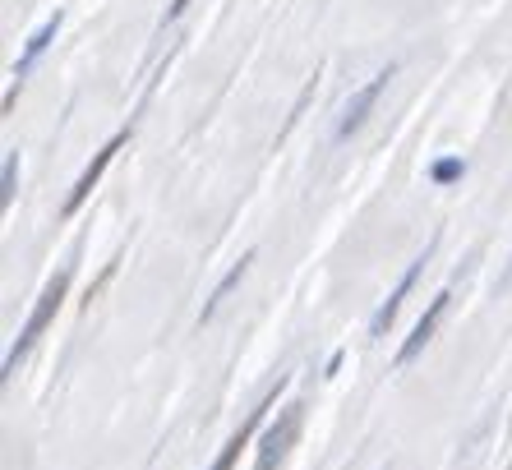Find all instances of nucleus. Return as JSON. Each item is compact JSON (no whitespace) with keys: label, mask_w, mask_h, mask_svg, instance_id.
Here are the masks:
<instances>
[{"label":"nucleus","mask_w":512,"mask_h":470,"mask_svg":"<svg viewBox=\"0 0 512 470\" xmlns=\"http://www.w3.org/2000/svg\"><path fill=\"white\" fill-rule=\"evenodd\" d=\"M70 282H74V268H60L56 277H51L47 286H42V295H37V305H33V314H28V323L19 328V341L10 346V355H5V378L19 369V360H24L28 351H33V341L47 332V323L56 318V309H60V300H65V291H70Z\"/></svg>","instance_id":"f257e3e1"},{"label":"nucleus","mask_w":512,"mask_h":470,"mask_svg":"<svg viewBox=\"0 0 512 470\" xmlns=\"http://www.w3.org/2000/svg\"><path fill=\"white\" fill-rule=\"evenodd\" d=\"M300 424H305V401H286L282 411H277V420L263 429L254 470H277L282 466L286 452H291V443H296V434H300Z\"/></svg>","instance_id":"f03ea898"},{"label":"nucleus","mask_w":512,"mask_h":470,"mask_svg":"<svg viewBox=\"0 0 512 470\" xmlns=\"http://www.w3.org/2000/svg\"><path fill=\"white\" fill-rule=\"evenodd\" d=\"M125 143H130V125H125V130H120V134H111V143H107V148H102V153H97L93 162L84 166V176L74 180L70 199H65V217H74V212L84 208V203H88V194H93V185H97V180H102V171H107V166L116 162V153H120V148H125Z\"/></svg>","instance_id":"7ed1b4c3"},{"label":"nucleus","mask_w":512,"mask_h":470,"mask_svg":"<svg viewBox=\"0 0 512 470\" xmlns=\"http://www.w3.org/2000/svg\"><path fill=\"white\" fill-rule=\"evenodd\" d=\"M388 79H393V70H379L374 74L360 93H351V102H346V111H342V120H337V139H351V134L370 120V111H374V102H379V93L388 88Z\"/></svg>","instance_id":"20e7f679"},{"label":"nucleus","mask_w":512,"mask_h":470,"mask_svg":"<svg viewBox=\"0 0 512 470\" xmlns=\"http://www.w3.org/2000/svg\"><path fill=\"white\" fill-rule=\"evenodd\" d=\"M448 305H453V291H439L434 300H429V309L420 314V323L411 328V337L402 341V351H397V365H411V360L425 351L429 341H434V332H439V318L448 314Z\"/></svg>","instance_id":"39448f33"},{"label":"nucleus","mask_w":512,"mask_h":470,"mask_svg":"<svg viewBox=\"0 0 512 470\" xmlns=\"http://www.w3.org/2000/svg\"><path fill=\"white\" fill-rule=\"evenodd\" d=\"M282 388H286V378H277V388L268 392V397H263V406H259V411H254L250 420H245V424H240V429H236V434H231V443L222 447V457H217L208 470H231V466H236V457H240V452H245V447H250L254 429H259V424H263V415H268V411H273V406H277V397H282Z\"/></svg>","instance_id":"423d86ee"},{"label":"nucleus","mask_w":512,"mask_h":470,"mask_svg":"<svg viewBox=\"0 0 512 470\" xmlns=\"http://www.w3.org/2000/svg\"><path fill=\"white\" fill-rule=\"evenodd\" d=\"M420 268H425V254H420V259L402 272V282L393 286V295H388V300H383V305H379V314H374V323H370V337H388V328H393L397 309H402V300H406V295H411V286H416Z\"/></svg>","instance_id":"0eeeda50"},{"label":"nucleus","mask_w":512,"mask_h":470,"mask_svg":"<svg viewBox=\"0 0 512 470\" xmlns=\"http://www.w3.org/2000/svg\"><path fill=\"white\" fill-rule=\"evenodd\" d=\"M60 19H65V14L56 10V14H51V19H47V24H42V28H37L33 37H28L24 56L14 60V83H24V74H28V70H33V65H37V56H42V51H47L51 42H56V33H60Z\"/></svg>","instance_id":"6e6552de"},{"label":"nucleus","mask_w":512,"mask_h":470,"mask_svg":"<svg viewBox=\"0 0 512 470\" xmlns=\"http://www.w3.org/2000/svg\"><path fill=\"white\" fill-rule=\"evenodd\" d=\"M250 263H254V249H250V254H245V259L236 263V268L227 272V277H222V282H217V291H213V300H208V305H203L199 323H208V318L217 314V305H222V300H227V295H231V291H236V286H240V277H245V272H250Z\"/></svg>","instance_id":"1a4fd4ad"},{"label":"nucleus","mask_w":512,"mask_h":470,"mask_svg":"<svg viewBox=\"0 0 512 470\" xmlns=\"http://www.w3.org/2000/svg\"><path fill=\"white\" fill-rule=\"evenodd\" d=\"M466 176V162L462 157H443V162H434V171H429V180L434 185H453V180Z\"/></svg>","instance_id":"9d476101"},{"label":"nucleus","mask_w":512,"mask_h":470,"mask_svg":"<svg viewBox=\"0 0 512 470\" xmlns=\"http://www.w3.org/2000/svg\"><path fill=\"white\" fill-rule=\"evenodd\" d=\"M14 176H19V153H5V171H0V208L14 203Z\"/></svg>","instance_id":"9b49d317"},{"label":"nucleus","mask_w":512,"mask_h":470,"mask_svg":"<svg viewBox=\"0 0 512 470\" xmlns=\"http://www.w3.org/2000/svg\"><path fill=\"white\" fill-rule=\"evenodd\" d=\"M185 10H190V0H171V10H167V24H171V19H180V14H185Z\"/></svg>","instance_id":"f8f14e48"}]
</instances>
